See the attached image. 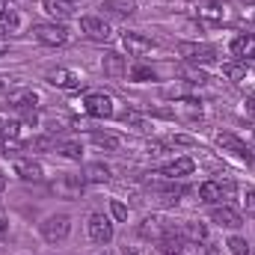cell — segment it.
I'll return each mask as SVG.
<instances>
[{"label":"cell","mask_w":255,"mask_h":255,"mask_svg":"<svg viewBox=\"0 0 255 255\" xmlns=\"http://www.w3.org/2000/svg\"><path fill=\"white\" fill-rule=\"evenodd\" d=\"M39 232H42V238L48 244H63L65 238L71 235V217L68 214H51V217L42 220Z\"/></svg>","instance_id":"cell-1"},{"label":"cell","mask_w":255,"mask_h":255,"mask_svg":"<svg viewBox=\"0 0 255 255\" xmlns=\"http://www.w3.org/2000/svg\"><path fill=\"white\" fill-rule=\"evenodd\" d=\"M9 104L24 116L27 125H36V107H39V95L33 89H15L9 92Z\"/></svg>","instance_id":"cell-2"},{"label":"cell","mask_w":255,"mask_h":255,"mask_svg":"<svg viewBox=\"0 0 255 255\" xmlns=\"http://www.w3.org/2000/svg\"><path fill=\"white\" fill-rule=\"evenodd\" d=\"M33 36H36V42H42V45H48V48H63L65 42H68V30H65L63 24H36L33 27Z\"/></svg>","instance_id":"cell-3"},{"label":"cell","mask_w":255,"mask_h":255,"mask_svg":"<svg viewBox=\"0 0 255 255\" xmlns=\"http://www.w3.org/2000/svg\"><path fill=\"white\" fill-rule=\"evenodd\" d=\"M80 30H83L86 39H92V42H110V39H113V30H110V24H107L101 15H83V18H80Z\"/></svg>","instance_id":"cell-4"},{"label":"cell","mask_w":255,"mask_h":255,"mask_svg":"<svg viewBox=\"0 0 255 255\" xmlns=\"http://www.w3.org/2000/svg\"><path fill=\"white\" fill-rule=\"evenodd\" d=\"M86 235H89L92 244H110V241H113V223H110V217H104V214H89Z\"/></svg>","instance_id":"cell-5"},{"label":"cell","mask_w":255,"mask_h":255,"mask_svg":"<svg viewBox=\"0 0 255 255\" xmlns=\"http://www.w3.org/2000/svg\"><path fill=\"white\" fill-rule=\"evenodd\" d=\"M178 54L190 65H208V63L217 60V51L211 45H196V42H181L178 45Z\"/></svg>","instance_id":"cell-6"},{"label":"cell","mask_w":255,"mask_h":255,"mask_svg":"<svg viewBox=\"0 0 255 255\" xmlns=\"http://www.w3.org/2000/svg\"><path fill=\"white\" fill-rule=\"evenodd\" d=\"M83 110L92 116V119H110L113 116V98L104 95V92H89L83 98Z\"/></svg>","instance_id":"cell-7"},{"label":"cell","mask_w":255,"mask_h":255,"mask_svg":"<svg viewBox=\"0 0 255 255\" xmlns=\"http://www.w3.org/2000/svg\"><path fill=\"white\" fill-rule=\"evenodd\" d=\"M217 145L223 148V151H229V154H235L238 160H244V163H250V166H255V157L253 151L235 136V133H217Z\"/></svg>","instance_id":"cell-8"},{"label":"cell","mask_w":255,"mask_h":255,"mask_svg":"<svg viewBox=\"0 0 255 255\" xmlns=\"http://www.w3.org/2000/svg\"><path fill=\"white\" fill-rule=\"evenodd\" d=\"M83 175H60L54 184H51V190L57 193V196H63V199H80V193H83Z\"/></svg>","instance_id":"cell-9"},{"label":"cell","mask_w":255,"mask_h":255,"mask_svg":"<svg viewBox=\"0 0 255 255\" xmlns=\"http://www.w3.org/2000/svg\"><path fill=\"white\" fill-rule=\"evenodd\" d=\"M211 220H214L217 226H223V229H241V226H244L241 211H235L232 205H214V208H211Z\"/></svg>","instance_id":"cell-10"},{"label":"cell","mask_w":255,"mask_h":255,"mask_svg":"<svg viewBox=\"0 0 255 255\" xmlns=\"http://www.w3.org/2000/svg\"><path fill=\"white\" fill-rule=\"evenodd\" d=\"M122 48H125L130 57H145L154 51V42L142 33H122Z\"/></svg>","instance_id":"cell-11"},{"label":"cell","mask_w":255,"mask_h":255,"mask_svg":"<svg viewBox=\"0 0 255 255\" xmlns=\"http://www.w3.org/2000/svg\"><path fill=\"white\" fill-rule=\"evenodd\" d=\"M101 71L110 77V80H122L128 74V63L122 54H116V51H107L104 57H101Z\"/></svg>","instance_id":"cell-12"},{"label":"cell","mask_w":255,"mask_h":255,"mask_svg":"<svg viewBox=\"0 0 255 255\" xmlns=\"http://www.w3.org/2000/svg\"><path fill=\"white\" fill-rule=\"evenodd\" d=\"M48 83L57 86V89H80V86H83L80 74H74V71H68V68H54V71H48Z\"/></svg>","instance_id":"cell-13"},{"label":"cell","mask_w":255,"mask_h":255,"mask_svg":"<svg viewBox=\"0 0 255 255\" xmlns=\"http://www.w3.org/2000/svg\"><path fill=\"white\" fill-rule=\"evenodd\" d=\"M199 199L205 205H226V187L220 181H205L199 184Z\"/></svg>","instance_id":"cell-14"},{"label":"cell","mask_w":255,"mask_h":255,"mask_svg":"<svg viewBox=\"0 0 255 255\" xmlns=\"http://www.w3.org/2000/svg\"><path fill=\"white\" fill-rule=\"evenodd\" d=\"M15 175L21 178V181H42L45 178V169H42V163H36V160H15Z\"/></svg>","instance_id":"cell-15"},{"label":"cell","mask_w":255,"mask_h":255,"mask_svg":"<svg viewBox=\"0 0 255 255\" xmlns=\"http://www.w3.org/2000/svg\"><path fill=\"white\" fill-rule=\"evenodd\" d=\"M101 12L104 15H113V18H130L136 12V0H104L101 3Z\"/></svg>","instance_id":"cell-16"},{"label":"cell","mask_w":255,"mask_h":255,"mask_svg":"<svg viewBox=\"0 0 255 255\" xmlns=\"http://www.w3.org/2000/svg\"><path fill=\"white\" fill-rule=\"evenodd\" d=\"M193 166H196V163H193L190 157H175L172 163H166V166L160 169V175H163V178H169V181H175V178H184V175H190Z\"/></svg>","instance_id":"cell-17"},{"label":"cell","mask_w":255,"mask_h":255,"mask_svg":"<svg viewBox=\"0 0 255 255\" xmlns=\"http://www.w3.org/2000/svg\"><path fill=\"white\" fill-rule=\"evenodd\" d=\"M139 232H142V238H154V241H160L166 232H169V226L163 223V217H145L142 220V226H139Z\"/></svg>","instance_id":"cell-18"},{"label":"cell","mask_w":255,"mask_h":255,"mask_svg":"<svg viewBox=\"0 0 255 255\" xmlns=\"http://www.w3.org/2000/svg\"><path fill=\"white\" fill-rule=\"evenodd\" d=\"M232 54H235L241 63L255 60V36H238V39L232 42Z\"/></svg>","instance_id":"cell-19"},{"label":"cell","mask_w":255,"mask_h":255,"mask_svg":"<svg viewBox=\"0 0 255 255\" xmlns=\"http://www.w3.org/2000/svg\"><path fill=\"white\" fill-rule=\"evenodd\" d=\"M89 139H92L95 145L107 148V151H119V148H122V136H119V133H110V130H92Z\"/></svg>","instance_id":"cell-20"},{"label":"cell","mask_w":255,"mask_h":255,"mask_svg":"<svg viewBox=\"0 0 255 255\" xmlns=\"http://www.w3.org/2000/svg\"><path fill=\"white\" fill-rule=\"evenodd\" d=\"M42 12H48L54 21H65V18H71V3H65V0H42Z\"/></svg>","instance_id":"cell-21"},{"label":"cell","mask_w":255,"mask_h":255,"mask_svg":"<svg viewBox=\"0 0 255 255\" xmlns=\"http://www.w3.org/2000/svg\"><path fill=\"white\" fill-rule=\"evenodd\" d=\"M110 178V166H104V163H86V169H83V181H92V184H101V181H107Z\"/></svg>","instance_id":"cell-22"},{"label":"cell","mask_w":255,"mask_h":255,"mask_svg":"<svg viewBox=\"0 0 255 255\" xmlns=\"http://www.w3.org/2000/svg\"><path fill=\"white\" fill-rule=\"evenodd\" d=\"M184 241H196V244H205L208 241V226L205 223H196V220H190V223H184Z\"/></svg>","instance_id":"cell-23"},{"label":"cell","mask_w":255,"mask_h":255,"mask_svg":"<svg viewBox=\"0 0 255 255\" xmlns=\"http://www.w3.org/2000/svg\"><path fill=\"white\" fill-rule=\"evenodd\" d=\"M199 18L220 24V21L226 18V9H223V6H217V3H202V6H199Z\"/></svg>","instance_id":"cell-24"},{"label":"cell","mask_w":255,"mask_h":255,"mask_svg":"<svg viewBox=\"0 0 255 255\" xmlns=\"http://www.w3.org/2000/svg\"><path fill=\"white\" fill-rule=\"evenodd\" d=\"M0 136H6V139H18V136H21V122H18V119H9V116L0 113Z\"/></svg>","instance_id":"cell-25"},{"label":"cell","mask_w":255,"mask_h":255,"mask_svg":"<svg viewBox=\"0 0 255 255\" xmlns=\"http://www.w3.org/2000/svg\"><path fill=\"white\" fill-rule=\"evenodd\" d=\"M18 24H21V18L15 15V12H0V36H9V33H15L18 30Z\"/></svg>","instance_id":"cell-26"},{"label":"cell","mask_w":255,"mask_h":255,"mask_svg":"<svg viewBox=\"0 0 255 255\" xmlns=\"http://www.w3.org/2000/svg\"><path fill=\"white\" fill-rule=\"evenodd\" d=\"M223 74H226L232 83H238V80L247 77V65L244 63H223Z\"/></svg>","instance_id":"cell-27"},{"label":"cell","mask_w":255,"mask_h":255,"mask_svg":"<svg viewBox=\"0 0 255 255\" xmlns=\"http://www.w3.org/2000/svg\"><path fill=\"white\" fill-rule=\"evenodd\" d=\"M181 74H184V80H187V83H193V86H202V83H208V74H205L199 65H187Z\"/></svg>","instance_id":"cell-28"},{"label":"cell","mask_w":255,"mask_h":255,"mask_svg":"<svg viewBox=\"0 0 255 255\" xmlns=\"http://www.w3.org/2000/svg\"><path fill=\"white\" fill-rule=\"evenodd\" d=\"M226 247H229L232 255H250V244H247V238H241V235H232Z\"/></svg>","instance_id":"cell-29"},{"label":"cell","mask_w":255,"mask_h":255,"mask_svg":"<svg viewBox=\"0 0 255 255\" xmlns=\"http://www.w3.org/2000/svg\"><path fill=\"white\" fill-rule=\"evenodd\" d=\"M130 80H133V83L154 80V68H148V65H133V68H130Z\"/></svg>","instance_id":"cell-30"},{"label":"cell","mask_w":255,"mask_h":255,"mask_svg":"<svg viewBox=\"0 0 255 255\" xmlns=\"http://www.w3.org/2000/svg\"><path fill=\"white\" fill-rule=\"evenodd\" d=\"M57 151L71 160H80V142H57Z\"/></svg>","instance_id":"cell-31"},{"label":"cell","mask_w":255,"mask_h":255,"mask_svg":"<svg viewBox=\"0 0 255 255\" xmlns=\"http://www.w3.org/2000/svg\"><path fill=\"white\" fill-rule=\"evenodd\" d=\"M110 214L116 223H128V208L119 202V199H110Z\"/></svg>","instance_id":"cell-32"},{"label":"cell","mask_w":255,"mask_h":255,"mask_svg":"<svg viewBox=\"0 0 255 255\" xmlns=\"http://www.w3.org/2000/svg\"><path fill=\"white\" fill-rule=\"evenodd\" d=\"M244 211H247V217H253L255 220V190L253 187L244 190Z\"/></svg>","instance_id":"cell-33"},{"label":"cell","mask_w":255,"mask_h":255,"mask_svg":"<svg viewBox=\"0 0 255 255\" xmlns=\"http://www.w3.org/2000/svg\"><path fill=\"white\" fill-rule=\"evenodd\" d=\"M244 104H247V113L255 119V92H253V95H247V101H244Z\"/></svg>","instance_id":"cell-34"},{"label":"cell","mask_w":255,"mask_h":255,"mask_svg":"<svg viewBox=\"0 0 255 255\" xmlns=\"http://www.w3.org/2000/svg\"><path fill=\"white\" fill-rule=\"evenodd\" d=\"M3 232H6V220L0 217V235H3Z\"/></svg>","instance_id":"cell-35"},{"label":"cell","mask_w":255,"mask_h":255,"mask_svg":"<svg viewBox=\"0 0 255 255\" xmlns=\"http://www.w3.org/2000/svg\"><path fill=\"white\" fill-rule=\"evenodd\" d=\"M3 187H6V175L0 172V190H3Z\"/></svg>","instance_id":"cell-36"},{"label":"cell","mask_w":255,"mask_h":255,"mask_svg":"<svg viewBox=\"0 0 255 255\" xmlns=\"http://www.w3.org/2000/svg\"><path fill=\"white\" fill-rule=\"evenodd\" d=\"M0 12H6V0H0Z\"/></svg>","instance_id":"cell-37"},{"label":"cell","mask_w":255,"mask_h":255,"mask_svg":"<svg viewBox=\"0 0 255 255\" xmlns=\"http://www.w3.org/2000/svg\"><path fill=\"white\" fill-rule=\"evenodd\" d=\"M250 21H253V24H255V9H253V12H250Z\"/></svg>","instance_id":"cell-38"},{"label":"cell","mask_w":255,"mask_h":255,"mask_svg":"<svg viewBox=\"0 0 255 255\" xmlns=\"http://www.w3.org/2000/svg\"><path fill=\"white\" fill-rule=\"evenodd\" d=\"M65 3H80V0H65Z\"/></svg>","instance_id":"cell-39"},{"label":"cell","mask_w":255,"mask_h":255,"mask_svg":"<svg viewBox=\"0 0 255 255\" xmlns=\"http://www.w3.org/2000/svg\"><path fill=\"white\" fill-rule=\"evenodd\" d=\"M101 255H110V253H101Z\"/></svg>","instance_id":"cell-40"},{"label":"cell","mask_w":255,"mask_h":255,"mask_svg":"<svg viewBox=\"0 0 255 255\" xmlns=\"http://www.w3.org/2000/svg\"><path fill=\"white\" fill-rule=\"evenodd\" d=\"M18 3H21V0H18Z\"/></svg>","instance_id":"cell-41"}]
</instances>
